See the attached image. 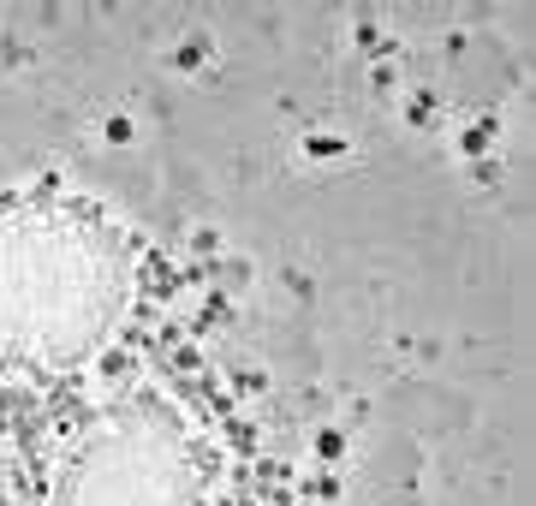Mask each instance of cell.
Listing matches in <instances>:
<instances>
[{
    "instance_id": "cell-1",
    "label": "cell",
    "mask_w": 536,
    "mask_h": 506,
    "mask_svg": "<svg viewBox=\"0 0 536 506\" xmlns=\"http://www.w3.org/2000/svg\"><path fill=\"white\" fill-rule=\"evenodd\" d=\"M316 453H322L328 465H334V459H346V435H340V429H322V435H316Z\"/></svg>"
},
{
    "instance_id": "cell-3",
    "label": "cell",
    "mask_w": 536,
    "mask_h": 506,
    "mask_svg": "<svg viewBox=\"0 0 536 506\" xmlns=\"http://www.w3.org/2000/svg\"><path fill=\"white\" fill-rule=\"evenodd\" d=\"M310 155H340V138H310Z\"/></svg>"
},
{
    "instance_id": "cell-2",
    "label": "cell",
    "mask_w": 536,
    "mask_h": 506,
    "mask_svg": "<svg viewBox=\"0 0 536 506\" xmlns=\"http://www.w3.org/2000/svg\"><path fill=\"white\" fill-rule=\"evenodd\" d=\"M102 131H108V143H131V120H125V113H113Z\"/></svg>"
}]
</instances>
